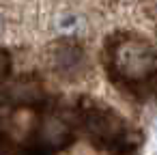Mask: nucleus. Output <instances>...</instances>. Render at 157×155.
Masks as SVG:
<instances>
[{
    "label": "nucleus",
    "instance_id": "nucleus-1",
    "mask_svg": "<svg viewBox=\"0 0 157 155\" xmlns=\"http://www.w3.org/2000/svg\"><path fill=\"white\" fill-rule=\"evenodd\" d=\"M103 63L110 80L138 99H146L155 88L157 56L155 45L136 33H116L105 39Z\"/></svg>",
    "mask_w": 157,
    "mask_h": 155
},
{
    "label": "nucleus",
    "instance_id": "nucleus-2",
    "mask_svg": "<svg viewBox=\"0 0 157 155\" xmlns=\"http://www.w3.org/2000/svg\"><path fill=\"white\" fill-rule=\"evenodd\" d=\"M73 123L95 149L108 151L112 155L133 153L136 134L129 129L125 118L110 106H103L95 99H84L75 108Z\"/></svg>",
    "mask_w": 157,
    "mask_h": 155
},
{
    "label": "nucleus",
    "instance_id": "nucleus-3",
    "mask_svg": "<svg viewBox=\"0 0 157 155\" xmlns=\"http://www.w3.org/2000/svg\"><path fill=\"white\" fill-rule=\"evenodd\" d=\"M52 67L63 78H78L86 69V56L78 43L60 41L56 43V50H52Z\"/></svg>",
    "mask_w": 157,
    "mask_h": 155
},
{
    "label": "nucleus",
    "instance_id": "nucleus-4",
    "mask_svg": "<svg viewBox=\"0 0 157 155\" xmlns=\"http://www.w3.org/2000/svg\"><path fill=\"white\" fill-rule=\"evenodd\" d=\"M9 69H11V58L2 48H0V82H5V78L9 76Z\"/></svg>",
    "mask_w": 157,
    "mask_h": 155
},
{
    "label": "nucleus",
    "instance_id": "nucleus-5",
    "mask_svg": "<svg viewBox=\"0 0 157 155\" xmlns=\"http://www.w3.org/2000/svg\"><path fill=\"white\" fill-rule=\"evenodd\" d=\"M123 155H133V153H123Z\"/></svg>",
    "mask_w": 157,
    "mask_h": 155
}]
</instances>
